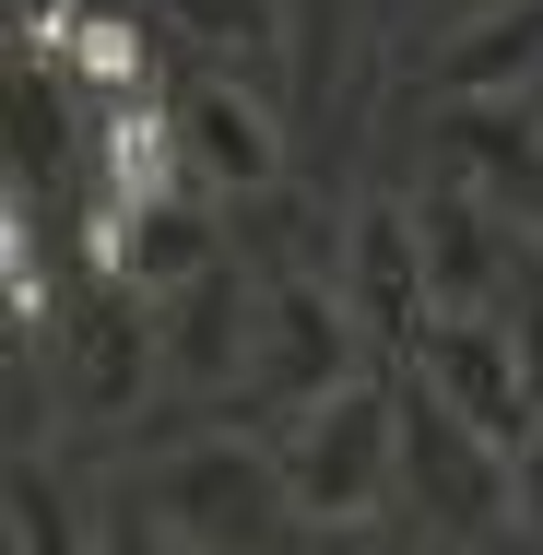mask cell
Wrapping results in <instances>:
<instances>
[{"mask_svg":"<svg viewBox=\"0 0 543 555\" xmlns=\"http://www.w3.org/2000/svg\"><path fill=\"white\" fill-rule=\"evenodd\" d=\"M284 485H296V532H354L378 508H402V402L378 378H342L320 402L272 414Z\"/></svg>","mask_w":543,"mask_h":555,"instance_id":"obj_1","label":"cell"},{"mask_svg":"<svg viewBox=\"0 0 543 555\" xmlns=\"http://www.w3.org/2000/svg\"><path fill=\"white\" fill-rule=\"evenodd\" d=\"M154 520L166 544H272L296 532V485H284V449L248 438V426H214V438H178L154 473Z\"/></svg>","mask_w":543,"mask_h":555,"instance_id":"obj_2","label":"cell"},{"mask_svg":"<svg viewBox=\"0 0 543 555\" xmlns=\"http://www.w3.org/2000/svg\"><path fill=\"white\" fill-rule=\"evenodd\" d=\"M402 366H414L426 402H449L461 426H484V438H508V449H520V426L543 414L532 354H520V332H508V308H437L426 332L402 343Z\"/></svg>","mask_w":543,"mask_h":555,"instance_id":"obj_3","label":"cell"},{"mask_svg":"<svg viewBox=\"0 0 543 555\" xmlns=\"http://www.w3.org/2000/svg\"><path fill=\"white\" fill-rule=\"evenodd\" d=\"M366 320H354V296L342 284H308V272H284V284H260V366H248V402H272V414H296V402H320L342 378H366Z\"/></svg>","mask_w":543,"mask_h":555,"instance_id":"obj_4","label":"cell"},{"mask_svg":"<svg viewBox=\"0 0 543 555\" xmlns=\"http://www.w3.org/2000/svg\"><path fill=\"white\" fill-rule=\"evenodd\" d=\"M402 508H426V532H520L508 438L461 426L449 402L414 390V414H402Z\"/></svg>","mask_w":543,"mask_h":555,"instance_id":"obj_5","label":"cell"},{"mask_svg":"<svg viewBox=\"0 0 543 555\" xmlns=\"http://www.w3.org/2000/svg\"><path fill=\"white\" fill-rule=\"evenodd\" d=\"M154 332H166V390H190V402L248 390V366H260V284L236 260H214V272L154 296Z\"/></svg>","mask_w":543,"mask_h":555,"instance_id":"obj_6","label":"cell"},{"mask_svg":"<svg viewBox=\"0 0 543 555\" xmlns=\"http://www.w3.org/2000/svg\"><path fill=\"white\" fill-rule=\"evenodd\" d=\"M414 224H426V284H437V308H496L508 260H520V236H532L484 178H437V190H414Z\"/></svg>","mask_w":543,"mask_h":555,"instance_id":"obj_7","label":"cell"},{"mask_svg":"<svg viewBox=\"0 0 543 555\" xmlns=\"http://www.w3.org/2000/svg\"><path fill=\"white\" fill-rule=\"evenodd\" d=\"M342 296H354V320H366L378 343H414L437 320L414 202H354V224H342Z\"/></svg>","mask_w":543,"mask_h":555,"instance_id":"obj_8","label":"cell"},{"mask_svg":"<svg viewBox=\"0 0 543 555\" xmlns=\"http://www.w3.org/2000/svg\"><path fill=\"white\" fill-rule=\"evenodd\" d=\"M178 107V142H190V178L214 190V202H260V190H284V130H272V107L248 95V83H178L166 95Z\"/></svg>","mask_w":543,"mask_h":555,"instance_id":"obj_9","label":"cell"},{"mask_svg":"<svg viewBox=\"0 0 543 555\" xmlns=\"http://www.w3.org/2000/svg\"><path fill=\"white\" fill-rule=\"evenodd\" d=\"M24 48H36V72H48L60 95H83V107H118V95H142V83H154L142 24H130V12H95V0L24 12Z\"/></svg>","mask_w":543,"mask_h":555,"instance_id":"obj_10","label":"cell"},{"mask_svg":"<svg viewBox=\"0 0 543 555\" xmlns=\"http://www.w3.org/2000/svg\"><path fill=\"white\" fill-rule=\"evenodd\" d=\"M154 378H166V332H154V296L142 284H118L107 308L72 320V402L83 414H130Z\"/></svg>","mask_w":543,"mask_h":555,"instance_id":"obj_11","label":"cell"},{"mask_svg":"<svg viewBox=\"0 0 543 555\" xmlns=\"http://www.w3.org/2000/svg\"><path fill=\"white\" fill-rule=\"evenodd\" d=\"M95 190H107V202L190 190V142H178V107H154V95H118V107H95Z\"/></svg>","mask_w":543,"mask_h":555,"instance_id":"obj_12","label":"cell"},{"mask_svg":"<svg viewBox=\"0 0 543 555\" xmlns=\"http://www.w3.org/2000/svg\"><path fill=\"white\" fill-rule=\"evenodd\" d=\"M437 83H449V95H520V83H543V0H496V12H473V24L449 36Z\"/></svg>","mask_w":543,"mask_h":555,"instance_id":"obj_13","label":"cell"},{"mask_svg":"<svg viewBox=\"0 0 543 555\" xmlns=\"http://www.w3.org/2000/svg\"><path fill=\"white\" fill-rule=\"evenodd\" d=\"M83 520H60V473L48 461H12V544H72Z\"/></svg>","mask_w":543,"mask_h":555,"instance_id":"obj_14","label":"cell"},{"mask_svg":"<svg viewBox=\"0 0 543 555\" xmlns=\"http://www.w3.org/2000/svg\"><path fill=\"white\" fill-rule=\"evenodd\" d=\"M190 36H224V48H260L272 36V0H166Z\"/></svg>","mask_w":543,"mask_h":555,"instance_id":"obj_15","label":"cell"},{"mask_svg":"<svg viewBox=\"0 0 543 555\" xmlns=\"http://www.w3.org/2000/svg\"><path fill=\"white\" fill-rule=\"evenodd\" d=\"M508 496H520V532L543 544V414L520 426V449H508Z\"/></svg>","mask_w":543,"mask_h":555,"instance_id":"obj_16","label":"cell"},{"mask_svg":"<svg viewBox=\"0 0 543 555\" xmlns=\"http://www.w3.org/2000/svg\"><path fill=\"white\" fill-rule=\"evenodd\" d=\"M24 12H60V0H24Z\"/></svg>","mask_w":543,"mask_h":555,"instance_id":"obj_17","label":"cell"}]
</instances>
